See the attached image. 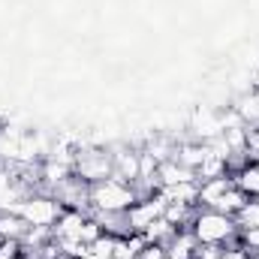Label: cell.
<instances>
[{
	"label": "cell",
	"mask_w": 259,
	"mask_h": 259,
	"mask_svg": "<svg viewBox=\"0 0 259 259\" xmlns=\"http://www.w3.org/2000/svg\"><path fill=\"white\" fill-rule=\"evenodd\" d=\"M88 202H91L100 214H127L130 208L139 202V193H136V187L127 184V181L106 178V181H100V184L91 187Z\"/></svg>",
	"instance_id": "6da1fadb"
},
{
	"label": "cell",
	"mask_w": 259,
	"mask_h": 259,
	"mask_svg": "<svg viewBox=\"0 0 259 259\" xmlns=\"http://www.w3.org/2000/svg\"><path fill=\"white\" fill-rule=\"evenodd\" d=\"M235 217L229 214H220L214 208L202 211V214H193V223H190V232L199 244H223L235 235Z\"/></svg>",
	"instance_id": "7a4b0ae2"
},
{
	"label": "cell",
	"mask_w": 259,
	"mask_h": 259,
	"mask_svg": "<svg viewBox=\"0 0 259 259\" xmlns=\"http://www.w3.org/2000/svg\"><path fill=\"white\" fill-rule=\"evenodd\" d=\"M15 214H18L27 226L52 229L64 211H61V202L52 199V196H27V199H21V205L15 208Z\"/></svg>",
	"instance_id": "3957f363"
},
{
	"label": "cell",
	"mask_w": 259,
	"mask_h": 259,
	"mask_svg": "<svg viewBox=\"0 0 259 259\" xmlns=\"http://www.w3.org/2000/svg\"><path fill=\"white\" fill-rule=\"evenodd\" d=\"M163 214H166V199H163L160 193L145 196L142 202H136L127 214H124V217H127L130 235H133V232H139V235H142V232H145V229H148L154 220H160Z\"/></svg>",
	"instance_id": "277c9868"
},
{
	"label": "cell",
	"mask_w": 259,
	"mask_h": 259,
	"mask_svg": "<svg viewBox=\"0 0 259 259\" xmlns=\"http://www.w3.org/2000/svg\"><path fill=\"white\" fill-rule=\"evenodd\" d=\"M21 199H27L18 178H12L9 169H0V214H15V208L21 205Z\"/></svg>",
	"instance_id": "5b68a950"
},
{
	"label": "cell",
	"mask_w": 259,
	"mask_h": 259,
	"mask_svg": "<svg viewBox=\"0 0 259 259\" xmlns=\"http://www.w3.org/2000/svg\"><path fill=\"white\" fill-rule=\"evenodd\" d=\"M112 178L127 181V184H136V181H139V154H133V151H118V154H112Z\"/></svg>",
	"instance_id": "8992f818"
},
{
	"label": "cell",
	"mask_w": 259,
	"mask_h": 259,
	"mask_svg": "<svg viewBox=\"0 0 259 259\" xmlns=\"http://www.w3.org/2000/svg\"><path fill=\"white\" fill-rule=\"evenodd\" d=\"M199 241L193 238L190 229H175V235L166 241V256L169 259H193Z\"/></svg>",
	"instance_id": "52a82bcc"
},
{
	"label": "cell",
	"mask_w": 259,
	"mask_h": 259,
	"mask_svg": "<svg viewBox=\"0 0 259 259\" xmlns=\"http://www.w3.org/2000/svg\"><path fill=\"white\" fill-rule=\"evenodd\" d=\"M232 184H235V181L226 178V175H220V178H208V181H199V202L208 205V208H214V205L226 196V190H229Z\"/></svg>",
	"instance_id": "ba28073f"
},
{
	"label": "cell",
	"mask_w": 259,
	"mask_h": 259,
	"mask_svg": "<svg viewBox=\"0 0 259 259\" xmlns=\"http://www.w3.org/2000/svg\"><path fill=\"white\" fill-rule=\"evenodd\" d=\"M208 154H211L208 142H187V145H181V148H178V157H175V160H178L181 166H187V169H193V172H196V169L205 163V157H208Z\"/></svg>",
	"instance_id": "9c48e42d"
},
{
	"label": "cell",
	"mask_w": 259,
	"mask_h": 259,
	"mask_svg": "<svg viewBox=\"0 0 259 259\" xmlns=\"http://www.w3.org/2000/svg\"><path fill=\"white\" fill-rule=\"evenodd\" d=\"M24 232H27V223L18 217V214H0V241H6V238H24Z\"/></svg>",
	"instance_id": "30bf717a"
},
{
	"label": "cell",
	"mask_w": 259,
	"mask_h": 259,
	"mask_svg": "<svg viewBox=\"0 0 259 259\" xmlns=\"http://www.w3.org/2000/svg\"><path fill=\"white\" fill-rule=\"evenodd\" d=\"M244 202H247V193H241V190H238V187L232 184V187L226 190V196H223V199H220V202L214 205V211H220V214H229V217H235V214H238V211L244 208Z\"/></svg>",
	"instance_id": "8fae6325"
},
{
	"label": "cell",
	"mask_w": 259,
	"mask_h": 259,
	"mask_svg": "<svg viewBox=\"0 0 259 259\" xmlns=\"http://www.w3.org/2000/svg\"><path fill=\"white\" fill-rule=\"evenodd\" d=\"M235 187H238L241 193L259 196V163H253V166H244V169L238 172V178H235Z\"/></svg>",
	"instance_id": "7c38bea8"
},
{
	"label": "cell",
	"mask_w": 259,
	"mask_h": 259,
	"mask_svg": "<svg viewBox=\"0 0 259 259\" xmlns=\"http://www.w3.org/2000/svg\"><path fill=\"white\" fill-rule=\"evenodd\" d=\"M139 259H169L166 256V244H145V250L139 253Z\"/></svg>",
	"instance_id": "4fadbf2b"
},
{
	"label": "cell",
	"mask_w": 259,
	"mask_h": 259,
	"mask_svg": "<svg viewBox=\"0 0 259 259\" xmlns=\"http://www.w3.org/2000/svg\"><path fill=\"white\" fill-rule=\"evenodd\" d=\"M241 241H244V247H247V250H259V226L244 229V232H241Z\"/></svg>",
	"instance_id": "5bb4252c"
},
{
	"label": "cell",
	"mask_w": 259,
	"mask_h": 259,
	"mask_svg": "<svg viewBox=\"0 0 259 259\" xmlns=\"http://www.w3.org/2000/svg\"><path fill=\"white\" fill-rule=\"evenodd\" d=\"M220 259H253V253H247V247H229V250H223Z\"/></svg>",
	"instance_id": "9a60e30c"
}]
</instances>
